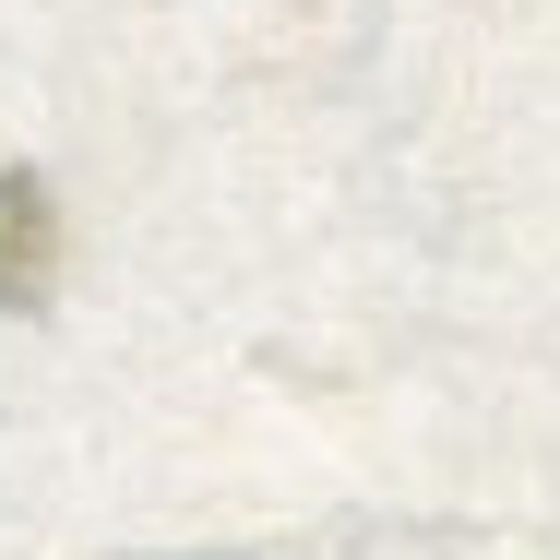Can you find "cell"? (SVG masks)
<instances>
[{"mask_svg": "<svg viewBox=\"0 0 560 560\" xmlns=\"http://www.w3.org/2000/svg\"><path fill=\"white\" fill-rule=\"evenodd\" d=\"M48 262H60L48 179H36V167H0V311H36V299H48Z\"/></svg>", "mask_w": 560, "mask_h": 560, "instance_id": "obj_1", "label": "cell"}]
</instances>
